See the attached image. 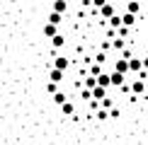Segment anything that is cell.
<instances>
[{
	"label": "cell",
	"instance_id": "obj_24",
	"mask_svg": "<svg viewBox=\"0 0 148 145\" xmlns=\"http://www.w3.org/2000/svg\"><path fill=\"white\" fill-rule=\"evenodd\" d=\"M95 60H97V63H104V60H107V53H97Z\"/></svg>",
	"mask_w": 148,
	"mask_h": 145
},
{
	"label": "cell",
	"instance_id": "obj_16",
	"mask_svg": "<svg viewBox=\"0 0 148 145\" xmlns=\"http://www.w3.org/2000/svg\"><path fill=\"white\" fill-rule=\"evenodd\" d=\"M61 111H63L66 116H71V114L75 111V109H73V102H63V104H61Z\"/></svg>",
	"mask_w": 148,
	"mask_h": 145
},
{
	"label": "cell",
	"instance_id": "obj_7",
	"mask_svg": "<svg viewBox=\"0 0 148 145\" xmlns=\"http://www.w3.org/2000/svg\"><path fill=\"white\" fill-rule=\"evenodd\" d=\"M129 70L131 72H138V70H143V63H141V58H129Z\"/></svg>",
	"mask_w": 148,
	"mask_h": 145
},
{
	"label": "cell",
	"instance_id": "obj_2",
	"mask_svg": "<svg viewBox=\"0 0 148 145\" xmlns=\"http://www.w3.org/2000/svg\"><path fill=\"white\" fill-rule=\"evenodd\" d=\"M129 89H131L134 94H143V92H146V82L138 77V80H134V82H131V87H129Z\"/></svg>",
	"mask_w": 148,
	"mask_h": 145
},
{
	"label": "cell",
	"instance_id": "obj_29",
	"mask_svg": "<svg viewBox=\"0 0 148 145\" xmlns=\"http://www.w3.org/2000/svg\"><path fill=\"white\" fill-rule=\"evenodd\" d=\"M51 3H53V0H51Z\"/></svg>",
	"mask_w": 148,
	"mask_h": 145
},
{
	"label": "cell",
	"instance_id": "obj_17",
	"mask_svg": "<svg viewBox=\"0 0 148 145\" xmlns=\"http://www.w3.org/2000/svg\"><path fill=\"white\" fill-rule=\"evenodd\" d=\"M49 22L61 24V22H63V15H61V12H53V10H51V15H49Z\"/></svg>",
	"mask_w": 148,
	"mask_h": 145
},
{
	"label": "cell",
	"instance_id": "obj_23",
	"mask_svg": "<svg viewBox=\"0 0 148 145\" xmlns=\"http://www.w3.org/2000/svg\"><path fill=\"white\" fill-rule=\"evenodd\" d=\"M49 92H51V94H56V92H58V82H53V80L49 82Z\"/></svg>",
	"mask_w": 148,
	"mask_h": 145
},
{
	"label": "cell",
	"instance_id": "obj_20",
	"mask_svg": "<svg viewBox=\"0 0 148 145\" xmlns=\"http://www.w3.org/2000/svg\"><path fill=\"white\" fill-rule=\"evenodd\" d=\"M100 104H102V109H112L114 106V99H112V97H104V99H100Z\"/></svg>",
	"mask_w": 148,
	"mask_h": 145
},
{
	"label": "cell",
	"instance_id": "obj_9",
	"mask_svg": "<svg viewBox=\"0 0 148 145\" xmlns=\"http://www.w3.org/2000/svg\"><path fill=\"white\" fill-rule=\"evenodd\" d=\"M68 65H71V60L66 58V56H58L56 60H53V68H58V70H66Z\"/></svg>",
	"mask_w": 148,
	"mask_h": 145
},
{
	"label": "cell",
	"instance_id": "obj_3",
	"mask_svg": "<svg viewBox=\"0 0 148 145\" xmlns=\"http://www.w3.org/2000/svg\"><path fill=\"white\" fill-rule=\"evenodd\" d=\"M100 15L104 17V20H109V17H112V15H114V5H112V3H109V0H107V3H104V5H102V7H100Z\"/></svg>",
	"mask_w": 148,
	"mask_h": 145
},
{
	"label": "cell",
	"instance_id": "obj_10",
	"mask_svg": "<svg viewBox=\"0 0 148 145\" xmlns=\"http://www.w3.org/2000/svg\"><path fill=\"white\" fill-rule=\"evenodd\" d=\"M66 10H68V3H66V0H53V12H61V15H63Z\"/></svg>",
	"mask_w": 148,
	"mask_h": 145
},
{
	"label": "cell",
	"instance_id": "obj_1",
	"mask_svg": "<svg viewBox=\"0 0 148 145\" xmlns=\"http://www.w3.org/2000/svg\"><path fill=\"white\" fill-rule=\"evenodd\" d=\"M90 92H92V99L100 102V99H104V97H107V87H102V85H95Z\"/></svg>",
	"mask_w": 148,
	"mask_h": 145
},
{
	"label": "cell",
	"instance_id": "obj_4",
	"mask_svg": "<svg viewBox=\"0 0 148 145\" xmlns=\"http://www.w3.org/2000/svg\"><path fill=\"white\" fill-rule=\"evenodd\" d=\"M56 34H58V24L46 22V27H44V36H46V39H51V36H56Z\"/></svg>",
	"mask_w": 148,
	"mask_h": 145
},
{
	"label": "cell",
	"instance_id": "obj_11",
	"mask_svg": "<svg viewBox=\"0 0 148 145\" xmlns=\"http://www.w3.org/2000/svg\"><path fill=\"white\" fill-rule=\"evenodd\" d=\"M97 85H102V87H109V85H112V77H109L107 72H100V75H97Z\"/></svg>",
	"mask_w": 148,
	"mask_h": 145
},
{
	"label": "cell",
	"instance_id": "obj_25",
	"mask_svg": "<svg viewBox=\"0 0 148 145\" xmlns=\"http://www.w3.org/2000/svg\"><path fill=\"white\" fill-rule=\"evenodd\" d=\"M104 3H107V0H92V5H95V7H102Z\"/></svg>",
	"mask_w": 148,
	"mask_h": 145
},
{
	"label": "cell",
	"instance_id": "obj_27",
	"mask_svg": "<svg viewBox=\"0 0 148 145\" xmlns=\"http://www.w3.org/2000/svg\"><path fill=\"white\" fill-rule=\"evenodd\" d=\"M146 56H148V48H146Z\"/></svg>",
	"mask_w": 148,
	"mask_h": 145
},
{
	"label": "cell",
	"instance_id": "obj_30",
	"mask_svg": "<svg viewBox=\"0 0 148 145\" xmlns=\"http://www.w3.org/2000/svg\"><path fill=\"white\" fill-rule=\"evenodd\" d=\"M138 3H141V0H138Z\"/></svg>",
	"mask_w": 148,
	"mask_h": 145
},
{
	"label": "cell",
	"instance_id": "obj_22",
	"mask_svg": "<svg viewBox=\"0 0 148 145\" xmlns=\"http://www.w3.org/2000/svg\"><path fill=\"white\" fill-rule=\"evenodd\" d=\"M112 46H114V48H119V51H124V39H121V36H116V39L112 41Z\"/></svg>",
	"mask_w": 148,
	"mask_h": 145
},
{
	"label": "cell",
	"instance_id": "obj_8",
	"mask_svg": "<svg viewBox=\"0 0 148 145\" xmlns=\"http://www.w3.org/2000/svg\"><path fill=\"white\" fill-rule=\"evenodd\" d=\"M114 70H119V72H124V75H126V72H129V58H119L114 63Z\"/></svg>",
	"mask_w": 148,
	"mask_h": 145
},
{
	"label": "cell",
	"instance_id": "obj_12",
	"mask_svg": "<svg viewBox=\"0 0 148 145\" xmlns=\"http://www.w3.org/2000/svg\"><path fill=\"white\" fill-rule=\"evenodd\" d=\"M126 10L134 12V15H138V12H141V3H138V0H129V3H126Z\"/></svg>",
	"mask_w": 148,
	"mask_h": 145
},
{
	"label": "cell",
	"instance_id": "obj_21",
	"mask_svg": "<svg viewBox=\"0 0 148 145\" xmlns=\"http://www.w3.org/2000/svg\"><path fill=\"white\" fill-rule=\"evenodd\" d=\"M95 85H97V77H95V75H88V77H85V87H88V89H92Z\"/></svg>",
	"mask_w": 148,
	"mask_h": 145
},
{
	"label": "cell",
	"instance_id": "obj_28",
	"mask_svg": "<svg viewBox=\"0 0 148 145\" xmlns=\"http://www.w3.org/2000/svg\"><path fill=\"white\" fill-rule=\"evenodd\" d=\"M146 89H148V82H146Z\"/></svg>",
	"mask_w": 148,
	"mask_h": 145
},
{
	"label": "cell",
	"instance_id": "obj_6",
	"mask_svg": "<svg viewBox=\"0 0 148 145\" xmlns=\"http://www.w3.org/2000/svg\"><path fill=\"white\" fill-rule=\"evenodd\" d=\"M121 24H124V27H129V29H131L134 24H136V15H134V12H129V10H126V15L121 17Z\"/></svg>",
	"mask_w": 148,
	"mask_h": 145
},
{
	"label": "cell",
	"instance_id": "obj_26",
	"mask_svg": "<svg viewBox=\"0 0 148 145\" xmlns=\"http://www.w3.org/2000/svg\"><path fill=\"white\" fill-rule=\"evenodd\" d=\"M141 63H143V70H146V68H148V56H146V58H141Z\"/></svg>",
	"mask_w": 148,
	"mask_h": 145
},
{
	"label": "cell",
	"instance_id": "obj_15",
	"mask_svg": "<svg viewBox=\"0 0 148 145\" xmlns=\"http://www.w3.org/2000/svg\"><path fill=\"white\" fill-rule=\"evenodd\" d=\"M63 102H68V94H63V92H56V94H53V104H63Z\"/></svg>",
	"mask_w": 148,
	"mask_h": 145
},
{
	"label": "cell",
	"instance_id": "obj_13",
	"mask_svg": "<svg viewBox=\"0 0 148 145\" xmlns=\"http://www.w3.org/2000/svg\"><path fill=\"white\" fill-rule=\"evenodd\" d=\"M51 44L56 46V48H61V46L66 44V36H63V34H56V36H51Z\"/></svg>",
	"mask_w": 148,
	"mask_h": 145
},
{
	"label": "cell",
	"instance_id": "obj_14",
	"mask_svg": "<svg viewBox=\"0 0 148 145\" xmlns=\"http://www.w3.org/2000/svg\"><path fill=\"white\" fill-rule=\"evenodd\" d=\"M51 80H53V82H63V70L51 68Z\"/></svg>",
	"mask_w": 148,
	"mask_h": 145
},
{
	"label": "cell",
	"instance_id": "obj_19",
	"mask_svg": "<svg viewBox=\"0 0 148 145\" xmlns=\"http://www.w3.org/2000/svg\"><path fill=\"white\" fill-rule=\"evenodd\" d=\"M100 72H102V63H97V60H95V63L90 65V75H95V77H97Z\"/></svg>",
	"mask_w": 148,
	"mask_h": 145
},
{
	"label": "cell",
	"instance_id": "obj_18",
	"mask_svg": "<svg viewBox=\"0 0 148 145\" xmlns=\"http://www.w3.org/2000/svg\"><path fill=\"white\" fill-rule=\"evenodd\" d=\"M109 27H112V29H116V27H121V17L116 15V12H114L112 17H109Z\"/></svg>",
	"mask_w": 148,
	"mask_h": 145
},
{
	"label": "cell",
	"instance_id": "obj_5",
	"mask_svg": "<svg viewBox=\"0 0 148 145\" xmlns=\"http://www.w3.org/2000/svg\"><path fill=\"white\" fill-rule=\"evenodd\" d=\"M109 77H112V85H114V87H121V85H124V72L114 70V72H109Z\"/></svg>",
	"mask_w": 148,
	"mask_h": 145
}]
</instances>
